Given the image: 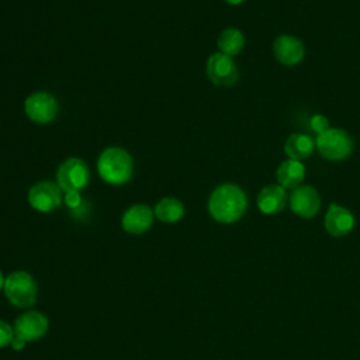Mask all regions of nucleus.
Returning a JSON list of instances; mask_svg holds the SVG:
<instances>
[{
  "instance_id": "obj_3",
  "label": "nucleus",
  "mask_w": 360,
  "mask_h": 360,
  "mask_svg": "<svg viewBox=\"0 0 360 360\" xmlns=\"http://www.w3.org/2000/svg\"><path fill=\"white\" fill-rule=\"evenodd\" d=\"M37 290L38 288L34 277L24 270L10 273L3 285L6 298L17 308H28L34 305L37 301Z\"/></svg>"
},
{
  "instance_id": "obj_16",
  "label": "nucleus",
  "mask_w": 360,
  "mask_h": 360,
  "mask_svg": "<svg viewBox=\"0 0 360 360\" xmlns=\"http://www.w3.org/2000/svg\"><path fill=\"white\" fill-rule=\"evenodd\" d=\"M315 150V139L307 134H291L284 142V152L288 159L302 160L309 158Z\"/></svg>"
},
{
  "instance_id": "obj_12",
  "label": "nucleus",
  "mask_w": 360,
  "mask_h": 360,
  "mask_svg": "<svg viewBox=\"0 0 360 360\" xmlns=\"http://www.w3.org/2000/svg\"><path fill=\"white\" fill-rule=\"evenodd\" d=\"M323 226L330 236L343 238L354 228V217L346 207L332 202L328 207Z\"/></svg>"
},
{
  "instance_id": "obj_18",
  "label": "nucleus",
  "mask_w": 360,
  "mask_h": 360,
  "mask_svg": "<svg viewBox=\"0 0 360 360\" xmlns=\"http://www.w3.org/2000/svg\"><path fill=\"white\" fill-rule=\"evenodd\" d=\"M217 45L219 52L228 56L239 55L245 46V35L242 34L240 30L235 27H228L219 34L217 39Z\"/></svg>"
},
{
  "instance_id": "obj_7",
  "label": "nucleus",
  "mask_w": 360,
  "mask_h": 360,
  "mask_svg": "<svg viewBox=\"0 0 360 360\" xmlns=\"http://www.w3.org/2000/svg\"><path fill=\"white\" fill-rule=\"evenodd\" d=\"M205 72L208 79L215 86L222 87L233 86L239 77L238 66L233 62L232 56H228L222 52H215L207 59Z\"/></svg>"
},
{
  "instance_id": "obj_22",
  "label": "nucleus",
  "mask_w": 360,
  "mask_h": 360,
  "mask_svg": "<svg viewBox=\"0 0 360 360\" xmlns=\"http://www.w3.org/2000/svg\"><path fill=\"white\" fill-rule=\"evenodd\" d=\"M25 345H27V342H24L22 339H20V338H17V336H14V339H13V342H11V346H13L14 350H21V349H24Z\"/></svg>"
},
{
  "instance_id": "obj_13",
  "label": "nucleus",
  "mask_w": 360,
  "mask_h": 360,
  "mask_svg": "<svg viewBox=\"0 0 360 360\" xmlns=\"http://www.w3.org/2000/svg\"><path fill=\"white\" fill-rule=\"evenodd\" d=\"M155 212L146 204H134L125 210L121 218L122 229L132 235H141L146 232L153 224Z\"/></svg>"
},
{
  "instance_id": "obj_5",
  "label": "nucleus",
  "mask_w": 360,
  "mask_h": 360,
  "mask_svg": "<svg viewBox=\"0 0 360 360\" xmlns=\"http://www.w3.org/2000/svg\"><path fill=\"white\" fill-rule=\"evenodd\" d=\"M90 180V170L80 158H69L63 160L56 172V183L63 193L80 191Z\"/></svg>"
},
{
  "instance_id": "obj_21",
  "label": "nucleus",
  "mask_w": 360,
  "mask_h": 360,
  "mask_svg": "<svg viewBox=\"0 0 360 360\" xmlns=\"http://www.w3.org/2000/svg\"><path fill=\"white\" fill-rule=\"evenodd\" d=\"M63 202L66 204V207L69 210H75L77 208L82 202H83V198L80 195V191H68L65 193L63 195Z\"/></svg>"
},
{
  "instance_id": "obj_19",
  "label": "nucleus",
  "mask_w": 360,
  "mask_h": 360,
  "mask_svg": "<svg viewBox=\"0 0 360 360\" xmlns=\"http://www.w3.org/2000/svg\"><path fill=\"white\" fill-rule=\"evenodd\" d=\"M309 128L318 136V135L323 134L326 129H329L330 125H329L328 118L323 114H314L309 120Z\"/></svg>"
},
{
  "instance_id": "obj_1",
  "label": "nucleus",
  "mask_w": 360,
  "mask_h": 360,
  "mask_svg": "<svg viewBox=\"0 0 360 360\" xmlns=\"http://www.w3.org/2000/svg\"><path fill=\"white\" fill-rule=\"evenodd\" d=\"M207 207L217 222L233 224L243 217L248 208V198L238 184L224 183L212 190Z\"/></svg>"
},
{
  "instance_id": "obj_14",
  "label": "nucleus",
  "mask_w": 360,
  "mask_h": 360,
  "mask_svg": "<svg viewBox=\"0 0 360 360\" xmlns=\"http://www.w3.org/2000/svg\"><path fill=\"white\" fill-rule=\"evenodd\" d=\"M285 188L280 184L264 186L257 194V208L266 215H273L284 210L287 204Z\"/></svg>"
},
{
  "instance_id": "obj_20",
  "label": "nucleus",
  "mask_w": 360,
  "mask_h": 360,
  "mask_svg": "<svg viewBox=\"0 0 360 360\" xmlns=\"http://www.w3.org/2000/svg\"><path fill=\"white\" fill-rule=\"evenodd\" d=\"M14 336L15 335H14L13 326H10L4 321H0V347H6V346L11 345Z\"/></svg>"
},
{
  "instance_id": "obj_10",
  "label": "nucleus",
  "mask_w": 360,
  "mask_h": 360,
  "mask_svg": "<svg viewBox=\"0 0 360 360\" xmlns=\"http://www.w3.org/2000/svg\"><path fill=\"white\" fill-rule=\"evenodd\" d=\"M48 318L38 311H28L21 314L14 322V335L24 342H34L41 339L48 330Z\"/></svg>"
},
{
  "instance_id": "obj_17",
  "label": "nucleus",
  "mask_w": 360,
  "mask_h": 360,
  "mask_svg": "<svg viewBox=\"0 0 360 360\" xmlns=\"http://www.w3.org/2000/svg\"><path fill=\"white\" fill-rule=\"evenodd\" d=\"M184 205L174 197H163L153 208L155 217L166 224L179 222L184 217Z\"/></svg>"
},
{
  "instance_id": "obj_4",
  "label": "nucleus",
  "mask_w": 360,
  "mask_h": 360,
  "mask_svg": "<svg viewBox=\"0 0 360 360\" xmlns=\"http://www.w3.org/2000/svg\"><path fill=\"white\" fill-rule=\"evenodd\" d=\"M353 148L352 136L342 128H329L315 138V149L330 162L345 160L352 155Z\"/></svg>"
},
{
  "instance_id": "obj_9",
  "label": "nucleus",
  "mask_w": 360,
  "mask_h": 360,
  "mask_svg": "<svg viewBox=\"0 0 360 360\" xmlns=\"http://www.w3.org/2000/svg\"><path fill=\"white\" fill-rule=\"evenodd\" d=\"M288 204L295 215L309 219L315 217L321 208V195L312 186L301 184L291 191Z\"/></svg>"
},
{
  "instance_id": "obj_15",
  "label": "nucleus",
  "mask_w": 360,
  "mask_h": 360,
  "mask_svg": "<svg viewBox=\"0 0 360 360\" xmlns=\"http://www.w3.org/2000/svg\"><path fill=\"white\" fill-rule=\"evenodd\" d=\"M305 166L304 163H301V160L287 159L278 165L276 170V179L281 187L294 190L302 184L305 179Z\"/></svg>"
},
{
  "instance_id": "obj_2",
  "label": "nucleus",
  "mask_w": 360,
  "mask_h": 360,
  "mask_svg": "<svg viewBox=\"0 0 360 360\" xmlns=\"http://www.w3.org/2000/svg\"><path fill=\"white\" fill-rule=\"evenodd\" d=\"M134 172V160L128 150L120 146L105 148L97 159V173L108 184H125Z\"/></svg>"
},
{
  "instance_id": "obj_8",
  "label": "nucleus",
  "mask_w": 360,
  "mask_h": 360,
  "mask_svg": "<svg viewBox=\"0 0 360 360\" xmlns=\"http://www.w3.org/2000/svg\"><path fill=\"white\" fill-rule=\"evenodd\" d=\"M28 204L39 212H51L62 204V190L58 183L42 180L35 183L28 191Z\"/></svg>"
},
{
  "instance_id": "obj_11",
  "label": "nucleus",
  "mask_w": 360,
  "mask_h": 360,
  "mask_svg": "<svg viewBox=\"0 0 360 360\" xmlns=\"http://www.w3.org/2000/svg\"><path fill=\"white\" fill-rule=\"evenodd\" d=\"M273 53L281 65L295 66L302 62L305 56V46L300 38L290 34H283L274 39Z\"/></svg>"
},
{
  "instance_id": "obj_6",
  "label": "nucleus",
  "mask_w": 360,
  "mask_h": 360,
  "mask_svg": "<svg viewBox=\"0 0 360 360\" xmlns=\"http://www.w3.org/2000/svg\"><path fill=\"white\" fill-rule=\"evenodd\" d=\"M24 112L37 124H49L59 112V103L55 96L48 91H35L25 98Z\"/></svg>"
},
{
  "instance_id": "obj_23",
  "label": "nucleus",
  "mask_w": 360,
  "mask_h": 360,
  "mask_svg": "<svg viewBox=\"0 0 360 360\" xmlns=\"http://www.w3.org/2000/svg\"><path fill=\"white\" fill-rule=\"evenodd\" d=\"M226 1L228 4H232V6H238V4H242L245 0H224Z\"/></svg>"
},
{
  "instance_id": "obj_24",
  "label": "nucleus",
  "mask_w": 360,
  "mask_h": 360,
  "mask_svg": "<svg viewBox=\"0 0 360 360\" xmlns=\"http://www.w3.org/2000/svg\"><path fill=\"white\" fill-rule=\"evenodd\" d=\"M4 276H3V273L0 271V290H3V285H4Z\"/></svg>"
}]
</instances>
